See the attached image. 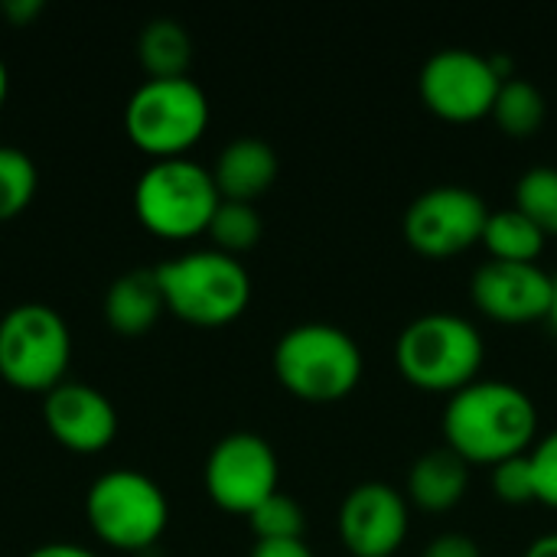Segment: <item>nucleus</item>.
Segmentation results:
<instances>
[{
  "mask_svg": "<svg viewBox=\"0 0 557 557\" xmlns=\"http://www.w3.org/2000/svg\"><path fill=\"white\" fill-rule=\"evenodd\" d=\"M444 444L467 463L496 467L522 457L539 437V408L529 392L512 382L476 379L447 398Z\"/></svg>",
  "mask_w": 557,
  "mask_h": 557,
  "instance_id": "1",
  "label": "nucleus"
},
{
  "mask_svg": "<svg viewBox=\"0 0 557 557\" xmlns=\"http://www.w3.org/2000/svg\"><path fill=\"white\" fill-rule=\"evenodd\" d=\"M166 313L189 326H228L251 304V274L219 248L186 251L153 268Z\"/></svg>",
  "mask_w": 557,
  "mask_h": 557,
  "instance_id": "2",
  "label": "nucleus"
},
{
  "mask_svg": "<svg viewBox=\"0 0 557 557\" xmlns=\"http://www.w3.org/2000/svg\"><path fill=\"white\" fill-rule=\"evenodd\" d=\"M486 343L480 330L457 313H424L411 320L395 343L401 379L421 392L457 395L480 379Z\"/></svg>",
  "mask_w": 557,
  "mask_h": 557,
  "instance_id": "3",
  "label": "nucleus"
},
{
  "mask_svg": "<svg viewBox=\"0 0 557 557\" xmlns=\"http://www.w3.org/2000/svg\"><path fill=\"white\" fill-rule=\"evenodd\" d=\"M271 366L287 395L310 405H333L356 392L362 349L352 333L333 323H300L277 339Z\"/></svg>",
  "mask_w": 557,
  "mask_h": 557,
  "instance_id": "4",
  "label": "nucleus"
},
{
  "mask_svg": "<svg viewBox=\"0 0 557 557\" xmlns=\"http://www.w3.org/2000/svg\"><path fill=\"white\" fill-rule=\"evenodd\" d=\"M222 196L212 170L189 157L153 160L134 186V212L140 225L163 242H189L209 232Z\"/></svg>",
  "mask_w": 557,
  "mask_h": 557,
  "instance_id": "5",
  "label": "nucleus"
},
{
  "mask_svg": "<svg viewBox=\"0 0 557 557\" xmlns=\"http://www.w3.org/2000/svg\"><path fill=\"white\" fill-rule=\"evenodd\" d=\"M209 114V98L189 75L147 78L124 104V131L140 153L173 160L186 157V150L202 140Z\"/></svg>",
  "mask_w": 557,
  "mask_h": 557,
  "instance_id": "6",
  "label": "nucleus"
},
{
  "mask_svg": "<svg viewBox=\"0 0 557 557\" xmlns=\"http://www.w3.org/2000/svg\"><path fill=\"white\" fill-rule=\"evenodd\" d=\"M85 519L98 542L114 552L153 548L170 525V503L160 483L140 470H108L85 496Z\"/></svg>",
  "mask_w": 557,
  "mask_h": 557,
  "instance_id": "7",
  "label": "nucleus"
},
{
  "mask_svg": "<svg viewBox=\"0 0 557 557\" xmlns=\"http://www.w3.org/2000/svg\"><path fill=\"white\" fill-rule=\"evenodd\" d=\"M72 333L59 310L20 304L0 317V379L16 392L49 395L65 382Z\"/></svg>",
  "mask_w": 557,
  "mask_h": 557,
  "instance_id": "8",
  "label": "nucleus"
},
{
  "mask_svg": "<svg viewBox=\"0 0 557 557\" xmlns=\"http://www.w3.org/2000/svg\"><path fill=\"white\" fill-rule=\"evenodd\" d=\"M503 78L493 55L450 46L434 52L418 75V95L431 114L450 124H473L493 114Z\"/></svg>",
  "mask_w": 557,
  "mask_h": 557,
  "instance_id": "9",
  "label": "nucleus"
},
{
  "mask_svg": "<svg viewBox=\"0 0 557 557\" xmlns=\"http://www.w3.org/2000/svg\"><path fill=\"white\" fill-rule=\"evenodd\" d=\"M490 219V206L480 193L467 186H434L421 193L401 222L405 242L431 261L463 255L467 248L483 242V228Z\"/></svg>",
  "mask_w": 557,
  "mask_h": 557,
  "instance_id": "10",
  "label": "nucleus"
},
{
  "mask_svg": "<svg viewBox=\"0 0 557 557\" xmlns=\"http://www.w3.org/2000/svg\"><path fill=\"white\" fill-rule=\"evenodd\" d=\"M202 483L209 499L222 512L251 516L264 499L277 493L281 463L274 447L261 434L235 431L209 450Z\"/></svg>",
  "mask_w": 557,
  "mask_h": 557,
  "instance_id": "11",
  "label": "nucleus"
},
{
  "mask_svg": "<svg viewBox=\"0 0 557 557\" xmlns=\"http://www.w3.org/2000/svg\"><path fill=\"white\" fill-rule=\"evenodd\" d=\"M470 300L493 323H545L552 317L555 277L539 264L486 261L473 271Z\"/></svg>",
  "mask_w": 557,
  "mask_h": 557,
  "instance_id": "12",
  "label": "nucleus"
},
{
  "mask_svg": "<svg viewBox=\"0 0 557 557\" xmlns=\"http://www.w3.org/2000/svg\"><path fill=\"white\" fill-rule=\"evenodd\" d=\"M411 503L388 483H359L346 493L336 532L352 557H392L408 539Z\"/></svg>",
  "mask_w": 557,
  "mask_h": 557,
  "instance_id": "13",
  "label": "nucleus"
},
{
  "mask_svg": "<svg viewBox=\"0 0 557 557\" xmlns=\"http://www.w3.org/2000/svg\"><path fill=\"white\" fill-rule=\"evenodd\" d=\"M46 431L72 454H101L117 437V411L95 385L62 382L42 395Z\"/></svg>",
  "mask_w": 557,
  "mask_h": 557,
  "instance_id": "14",
  "label": "nucleus"
},
{
  "mask_svg": "<svg viewBox=\"0 0 557 557\" xmlns=\"http://www.w3.org/2000/svg\"><path fill=\"white\" fill-rule=\"evenodd\" d=\"M212 180H215L222 199L255 202L277 180V153L268 140L238 137L222 147V153L212 166Z\"/></svg>",
  "mask_w": 557,
  "mask_h": 557,
  "instance_id": "15",
  "label": "nucleus"
},
{
  "mask_svg": "<svg viewBox=\"0 0 557 557\" xmlns=\"http://www.w3.org/2000/svg\"><path fill=\"white\" fill-rule=\"evenodd\" d=\"M470 490V463L454 450L441 447L414 460L408 473V503L421 512H450L463 503Z\"/></svg>",
  "mask_w": 557,
  "mask_h": 557,
  "instance_id": "16",
  "label": "nucleus"
},
{
  "mask_svg": "<svg viewBox=\"0 0 557 557\" xmlns=\"http://www.w3.org/2000/svg\"><path fill=\"white\" fill-rule=\"evenodd\" d=\"M166 313L153 271H127L104 294V320L117 336H144Z\"/></svg>",
  "mask_w": 557,
  "mask_h": 557,
  "instance_id": "17",
  "label": "nucleus"
},
{
  "mask_svg": "<svg viewBox=\"0 0 557 557\" xmlns=\"http://www.w3.org/2000/svg\"><path fill=\"white\" fill-rule=\"evenodd\" d=\"M137 55L147 78H186L193 62V39L180 20L157 16L140 29Z\"/></svg>",
  "mask_w": 557,
  "mask_h": 557,
  "instance_id": "18",
  "label": "nucleus"
},
{
  "mask_svg": "<svg viewBox=\"0 0 557 557\" xmlns=\"http://www.w3.org/2000/svg\"><path fill=\"white\" fill-rule=\"evenodd\" d=\"M545 235L542 228L525 219L516 206L490 212L486 228H483V245L490 251V261H516V264H539L545 251Z\"/></svg>",
  "mask_w": 557,
  "mask_h": 557,
  "instance_id": "19",
  "label": "nucleus"
},
{
  "mask_svg": "<svg viewBox=\"0 0 557 557\" xmlns=\"http://www.w3.org/2000/svg\"><path fill=\"white\" fill-rule=\"evenodd\" d=\"M545 95L539 91V85L525 82V78H509L503 82L499 95H496V104H493V121L496 127L506 134V137H532L542 131L545 124Z\"/></svg>",
  "mask_w": 557,
  "mask_h": 557,
  "instance_id": "20",
  "label": "nucleus"
},
{
  "mask_svg": "<svg viewBox=\"0 0 557 557\" xmlns=\"http://www.w3.org/2000/svg\"><path fill=\"white\" fill-rule=\"evenodd\" d=\"M261 232H264V222L255 209V202H232V199H222L212 222H209V238L219 251L238 258L242 251H251L258 242H261Z\"/></svg>",
  "mask_w": 557,
  "mask_h": 557,
  "instance_id": "21",
  "label": "nucleus"
},
{
  "mask_svg": "<svg viewBox=\"0 0 557 557\" xmlns=\"http://www.w3.org/2000/svg\"><path fill=\"white\" fill-rule=\"evenodd\" d=\"M39 170L33 157L20 147L0 144V222L23 215L36 196Z\"/></svg>",
  "mask_w": 557,
  "mask_h": 557,
  "instance_id": "22",
  "label": "nucleus"
},
{
  "mask_svg": "<svg viewBox=\"0 0 557 557\" xmlns=\"http://www.w3.org/2000/svg\"><path fill=\"white\" fill-rule=\"evenodd\" d=\"M516 209L532 219L545 238L557 235V166H532L519 176Z\"/></svg>",
  "mask_w": 557,
  "mask_h": 557,
  "instance_id": "23",
  "label": "nucleus"
},
{
  "mask_svg": "<svg viewBox=\"0 0 557 557\" xmlns=\"http://www.w3.org/2000/svg\"><path fill=\"white\" fill-rule=\"evenodd\" d=\"M248 522L258 542H294V539H304V529H307L304 509L281 490L271 499H264L248 516Z\"/></svg>",
  "mask_w": 557,
  "mask_h": 557,
  "instance_id": "24",
  "label": "nucleus"
},
{
  "mask_svg": "<svg viewBox=\"0 0 557 557\" xmlns=\"http://www.w3.org/2000/svg\"><path fill=\"white\" fill-rule=\"evenodd\" d=\"M490 486H493V496L499 503H506V506H529V503H535V483H532L529 454L496 463L493 473H490Z\"/></svg>",
  "mask_w": 557,
  "mask_h": 557,
  "instance_id": "25",
  "label": "nucleus"
},
{
  "mask_svg": "<svg viewBox=\"0 0 557 557\" xmlns=\"http://www.w3.org/2000/svg\"><path fill=\"white\" fill-rule=\"evenodd\" d=\"M532 463V483H535V503L557 509V431L535 441L529 450Z\"/></svg>",
  "mask_w": 557,
  "mask_h": 557,
  "instance_id": "26",
  "label": "nucleus"
},
{
  "mask_svg": "<svg viewBox=\"0 0 557 557\" xmlns=\"http://www.w3.org/2000/svg\"><path fill=\"white\" fill-rule=\"evenodd\" d=\"M421 557H483V552H480L476 539H470L463 532H444L421 552Z\"/></svg>",
  "mask_w": 557,
  "mask_h": 557,
  "instance_id": "27",
  "label": "nucleus"
},
{
  "mask_svg": "<svg viewBox=\"0 0 557 557\" xmlns=\"http://www.w3.org/2000/svg\"><path fill=\"white\" fill-rule=\"evenodd\" d=\"M251 557H313L304 539L294 542H258Z\"/></svg>",
  "mask_w": 557,
  "mask_h": 557,
  "instance_id": "28",
  "label": "nucleus"
},
{
  "mask_svg": "<svg viewBox=\"0 0 557 557\" xmlns=\"http://www.w3.org/2000/svg\"><path fill=\"white\" fill-rule=\"evenodd\" d=\"M0 13L13 23V26H26L42 13V0H3Z\"/></svg>",
  "mask_w": 557,
  "mask_h": 557,
  "instance_id": "29",
  "label": "nucleus"
},
{
  "mask_svg": "<svg viewBox=\"0 0 557 557\" xmlns=\"http://www.w3.org/2000/svg\"><path fill=\"white\" fill-rule=\"evenodd\" d=\"M26 557H98L91 548H82V545H72V542H49V545H39L33 548Z\"/></svg>",
  "mask_w": 557,
  "mask_h": 557,
  "instance_id": "30",
  "label": "nucleus"
},
{
  "mask_svg": "<svg viewBox=\"0 0 557 557\" xmlns=\"http://www.w3.org/2000/svg\"><path fill=\"white\" fill-rule=\"evenodd\" d=\"M522 557H557V532L535 539V542L529 545V552Z\"/></svg>",
  "mask_w": 557,
  "mask_h": 557,
  "instance_id": "31",
  "label": "nucleus"
},
{
  "mask_svg": "<svg viewBox=\"0 0 557 557\" xmlns=\"http://www.w3.org/2000/svg\"><path fill=\"white\" fill-rule=\"evenodd\" d=\"M7 91H10V72H7V62L0 59V108L7 101Z\"/></svg>",
  "mask_w": 557,
  "mask_h": 557,
  "instance_id": "32",
  "label": "nucleus"
},
{
  "mask_svg": "<svg viewBox=\"0 0 557 557\" xmlns=\"http://www.w3.org/2000/svg\"><path fill=\"white\" fill-rule=\"evenodd\" d=\"M548 323H552V330L557 333V277H555V300H552V317H548Z\"/></svg>",
  "mask_w": 557,
  "mask_h": 557,
  "instance_id": "33",
  "label": "nucleus"
}]
</instances>
